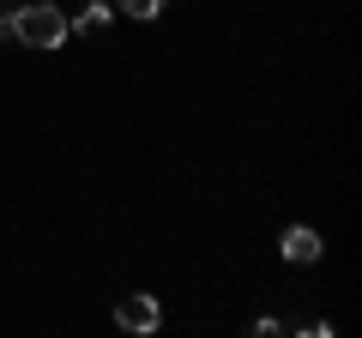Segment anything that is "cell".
<instances>
[{"label":"cell","mask_w":362,"mask_h":338,"mask_svg":"<svg viewBox=\"0 0 362 338\" xmlns=\"http://www.w3.org/2000/svg\"><path fill=\"white\" fill-rule=\"evenodd\" d=\"M66 30H73V18L61 6H49V0H25L13 18V42H25V49H61Z\"/></svg>","instance_id":"cell-1"},{"label":"cell","mask_w":362,"mask_h":338,"mask_svg":"<svg viewBox=\"0 0 362 338\" xmlns=\"http://www.w3.org/2000/svg\"><path fill=\"white\" fill-rule=\"evenodd\" d=\"M115 326H121V332H133V338H151L157 326H163V308H157V296L133 290V296L115 308Z\"/></svg>","instance_id":"cell-2"},{"label":"cell","mask_w":362,"mask_h":338,"mask_svg":"<svg viewBox=\"0 0 362 338\" xmlns=\"http://www.w3.org/2000/svg\"><path fill=\"white\" fill-rule=\"evenodd\" d=\"M278 254H284L290 266H314L326 254V242H320V230H308V223H290V230L278 235Z\"/></svg>","instance_id":"cell-3"},{"label":"cell","mask_w":362,"mask_h":338,"mask_svg":"<svg viewBox=\"0 0 362 338\" xmlns=\"http://www.w3.org/2000/svg\"><path fill=\"white\" fill-rule=\"evenodd\" d=\"M109 18H115V6H109V0H85V13L73 18V30H103Z\"/></svg>","instance_id":"cell-4"},{"label":"cell","mask_w":362,"mask_h":338,"mask_svg":"<svg viewBox=\"0 0 362 338\" xmlns=\"http://www.w3.org/2000/svg\"><path fill=\"white\" fill-rule=\"evenodd\" d=\"M115 13H127V18H157V13H163V0H115Z\"/></svg>","instance_id":"cell-5"},{"label":"cell","mask_w":362,"mask_h":338,"mask_svg":"<svg viewBox=\"0 0 362 338\" xmlns=\"http://www.w3.org/2000/svg\"><path fill=\"white\" fill-rule=\"evenodd\" d=\"M247 338H290V332H284V326H278V320L266 314V320H254V326H247Z\"/></svg>","instance_id":"cell-6"},{"label":"cell","mask_w":362,"mask_h":338,"mask_svg":"<svg viewBox=\"0 0 362 338\" xmlns=\"http://www.w3.org/2000/svg\"><path fill=\"white\" fill-rule=\"evenodd\" d=\"M18 6H25V0H0V37H13V18H18Z\"/></svg>","instance_id":"cell-7"},{"label":"cell","mask_w":362,"mask_h":338,"mask_svg":"<svg viewBox=\"0 0 362 338\" xmlns=\"http://www.w3.org/2000/svg\"><path fill=\"white\" fill-rule=\"evenodd\" d=\"M290 338H338V332H332V326H326V320H308V326H302V332H290Z\"/></svg>","instance_id":"cell-8"}]
</instances>
